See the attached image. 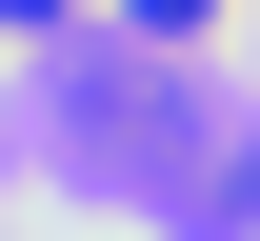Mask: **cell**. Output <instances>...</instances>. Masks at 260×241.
I'll return each instance as SVG.
<instances>
[{
	"label": "cell",
	"instance_id": "cell-1",
	"mask_svg": "<svg viewBox=\"0 0 260 241\" xmlns=\"http://www.w3.org/2000/svg\"><path fill=\"white\" fill-rule=\"evenodd\" d=\"M120 20H140V40H160V61H200V40H220V20H240V0H120Z\"/></svg>",
	"mask_w": 260,
	"mask_h": 241
},
{
	"label": "cell",
	"instance_id": "cell-2",
	"mask_svg": "<svg viewBox=\"0 0 260 241\" xmlns=\"http://www.w3.org/2000/svg\"><path fill=\"white\" fill-rule=\"evenodd\" d=\"M60 20H80V0H0V40H60Z\"/></svg>",
	"mask_w": 260,
	"mask_h": 241
}]
</instances>
